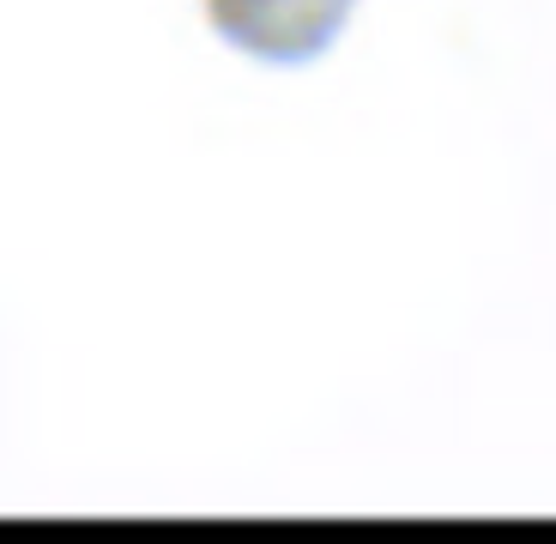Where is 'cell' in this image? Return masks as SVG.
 <instances>
[{"label":"cell","instance_id":"obj_1","mask_svg":"<svg viewBox=\"0 0 556 544\" xmlns=\"http://www.w3.org/2000/svg\"><path fill=\"white\" fill-rule=\"evenodd\" d=\"M351 13L357 0H206L212 30L266 67H303L327 55Z\"/></svg>","mask_w":556,"mask_h":544}]
</instances>
